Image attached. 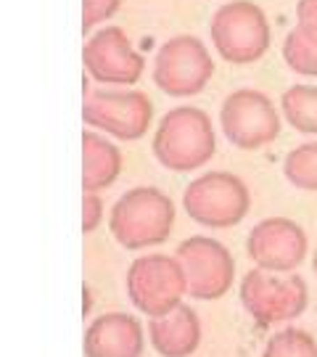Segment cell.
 I'll use <instances>...</instances> for the list:
<instances>
[{"label": "cell", "mask_w": 317, "mask_h": 357, "mask_svg": "<svg viewBox=\"0 0 317 357\" xmlns=\"http://www.w3.org/2000/svg\"><path fill=\"white\" fill-rule=\"evenodd\" d=\"M82 64L88 75L101 85H135L146 72L143 56L135 51L132 40L116 24H106L93 32L82 48Z\"/></svg>", "instance_id": "11"}, {"label": "cell", "mask_w": 317, "mask_h": 357, "mask_svg": "<svg viewBox=\"0 0 317 357\" xmlns=\"http://www.w3.org/2000/svg\"><path fill=\"white\" fill-rule=\"evenodd\" d=\"M153 156L172 172L201 169L217 153V135L212 116L199 106L169 109L153 132Z\"/></svg>", "instance_id": "1"}, {"label": "cell", "mask_w": 317, "mask_h": 357, "mask_svg": "<svg viewBox=\"0 0 317 357\" xmlns=\"http://www.w3.org/2000/svg\"><path fill=\"white\" fill-rule=\"evenodd\" d=\"M175 228V204L164 191L138 185L116 199L109 215V230L130 252L159 246Z\"/></svg>", "instance_id": "2"}, {"label": "cell", "mask_w": 317, "mask_h": 357, "mask_svg": "<svg viewBox=\"0 0 317 357\" xmlns=\"http://www.w3.org/2000/svg\"><path fill=\"white\" fill-rule=\"evenodd\" d=\"M122 172V151L106 141L98 130L82 132V188L106 191Z\"/></svg>", "instance_id": "15"}, {"label": "cell", "mask_w": 317, "mask_h": 357, "mask_svg": "<svg viewBox=\"0 0 317 357\" xmlns=\"http://www.w3.org/2000/svg\"><path fill=\"white\" fill-rule=\"evenodd\" d=\"M296 26H302L312 38H317V0L296 3Z\"/></svg>", "instance_id": "22"}, {"label": "cell", "mask_w": 317, "mask_h": 357, "mask_svg": "<svg viewBox=\"0 0 317 357\" xmlns=\"http://www.w3.org/2000/svg\"><path fill=\"white\" fill-rule=\"evenodd\" d=\"M283 175L293 188L317 193V141L302 143L286 153Z\"/></svg>", "instance_id": "17"}, {"label": "cell", "mask_w": 317, "mask_h": 357, "mask_svg": "<svg viewBox=\"0 0 317 357\" xmlns=\"http://www.w3.org/2000/svg\"><path fill=\"white\" fill-rule=\"evenodd\" d=\"M103 199L95 191H85V199H82V233L88 236L103 222Z\"/></svg>", "instance_id": "21"}, {"label": "cell", "mask_w": 317, "mask_h": 357, "mask_svg": "<svg viewBox=\"0 0 317 357\" xmlns=\"http://www.w3.org/2000/svg\"><path fill=\"white\" fill-rule=\"evenodd\" d=\"M307 249V233L288 217H267L249 230L246 238L249 259L270 273H293L304 262Z\"/></svg>", "instance_id": "12"}, {"label": "cell", "mask_w": 317, "mask_h": 357, "mask_svg": "<svg viewBox=\"0 0 317 357\" xmlns=\"http://www.w3.org/2000/svg\"><path fill=\"white\" fill-rule=\"evenodd\" d=\"M148 339L162 357H190L201 344L199 315L188 305H180L167 315L151 318Z\"/></svg>", "instance_id": "14"}, {"label": "cell", "mask_w": 317, "mask_h": 357, "mask_svg": "<svg viewBox=\"0 0 317 357\" xmlns=\"http://www.w3.org/2000/svg\"><path fill=\"white\" fill-rule=\"evenodd\" d=\"M280 112L293 130L317 135V85H291L280 96Z\"/></svg>", "instance_id": "16"}, {"label": "cell", "mask_w": 317, "mask_h": 357, "mask_svg": "<svg viewBox=\"0 0 317 357\" xmlns=\"http://www.w3.org/2000/svg\"><path fill=\"white\" fill-rule=\"evenodd\" d=\"M188 281L178 257L143 255L127 270V296L143 315L159 318L183 305Z\"/></svg>", "instance_id": "6"}, {"label": "cell", "mask_w": 317, "mask_h": 357, "mask_svg": "<svg viewBox=\"0 0 317 357\" xmlns=\"http://www.w3.org/2000/svg\"><path fill=\"white\" fill-rule=\"evenodd\" d=\"M122 8V0H82V32H90L95 26L114 19Z\"/></svg>", "instance_id": "20"}, {"label": "cell", "mask_w": 317, "mask_h": 357, "mask_svg": "<svg viewBox=\"0 0 317 357\" xmlns=\"http://www.w3.org/2000/svg\"><path fill=\"white\" fill-rule=\"evenodd\" d=\"M143 344V326L127 312H106L85 331V357H140Z\"/></svg>", "instance_id": "13"}, {"label": "cell", "mask_w": 317, "mask_h": 357, "mask_svg": "<svg viewBox=\"0 0 317 357\" xmlns=\"http://www.w3.org/2000/svg\"><path fill=\"white\" fill-rule=\"evenodd\" d=\"M209 38L222 61L246 66L270 51L272 32L267 13L254 0H228L212 16Z\"/></svg>", "instance_id": "3"}, {"label": "cell", "mask_w": 317, "mask_h": 357, "mask_svg": "<svg viewBox=\"0 0 317 357\" xmlns=\"http://www.w3.org/2000/svg\"><path fill=\"white\" fill-rule=\"evenodd\" d=\"M283 61L302 77H317V38L293 26L283 40Z\"/></svg>", "instance_id": "18"}, {"label": "cell", "mask_w": 317, "mask_h": 357, "mask_svg": "<svg viewBox=\"0 0 317 357\" xmlns=\"http://www.w3.org/2000/svg\"><path fill=\"white\" fill-rule=\"evenodd\" d=\"M183 209L203 228H233L252 209V193L233 172H203L183 193Z\"/></svg>", "instance_id": "4"}, {"label": "cell", "mask_w": 317, "mask_h": 357, "mask_svg": "<svg viewBox=\"0 0 317 357\" xmlns=\"http://www.w3.org/2000/svg\"><path fill=\"white\" fill-rule=\"evenodd\" d=\"M82 310H85V315L90 312V289H85V305H82Z\"/></svg>", "instance_id": "23"}, {"label": "cell", "mask_w": 317, "mask_h": 357, "mask_svg": "<svg viewBox=\"0 0 317 357\" xmlns=\"http://www.w3.org/2000/svg\"><path fill=\"white\" fill-rule=\"evenodd\" d=\"M262 357H317V342L302 328H283L267 342Z\"/></svg>", "instance_id": "19"}, {"label": "cell", "mask_w": 317, "mask_h": 357, "mask_svg": "<svg viewBox=\"0 0 317 357\" xmlns=\"http://www.w3.org/2000/svg\"><path fill=\"white\" fill-rule=\"evenodd\" d=\"M219 128L235 149L259 151L280 135L278 106L262 90L238 88L219 106Z\"/></svg>", "instance_id": "8"}, {"label": "cell", "mask_w": 317, "mask_h": 357, "mask_svg": "<svg viewBox=\"0 0 317 357\" xmlns=\"http://www.w3.org/2000/svg\"><path fill=\"white\" fill-rule=\"evenodd\" d=\"M312 270H315V275H317V249H315V255H312Z\"/></svg>", "instance_id": "24"}, {"label": "cell", "mask_w": 317, "mask_h": 357, "mask_svg": "<svg viewBox=\"0 0 317 357\" xmlns=\"http://www.w3.org/2000/svg\"><path fill=\"white\" fill-rule=\"evenodd\" d=\"M82 119L88 128L116 141H140L153 122V103L143 90H88Z\"/></svg>", "instance_id": "7"}, {"label": "cell", "mask_w": 317, "mask_h": 357, "mask_svg": "<svg viewBox=\"0 0 317 357\" xmlns=\"http://www.w3.org/2000/svg\"><path fill=\"white\" fill-rule=\"evenodd\" d=\"M151 75L153 85L162 93L172 98H190L199 96L215 77V59L206 43L196 35H175L156 51Z\"/></svg>", "instance_id": "5"}, {"label": "cell", "mask_w": 317, "mask_h": 357, "mask_svg": "<svg viewBox=\"0 0 317 357\" xmlns=\"http://www.w3.org/2000/svg\"><path fill=\"white\" fill-rule=\"evenodd\" d=\"M175 257L183 265L188 294L193 299H222L235 278V259L225 243L209 236H190L178 246Z\"/></svg>", "instance_id": "10"}, {"label": "cell", "mask_w": 317, "mask_h": 357, "mask_svg": "<svg viewBox=\"0 0 317 357\" xmlns=\"http://www.w3.org/2000/svg\"><path fill=\"white\" fill-rule=\"evenodd\" d=\"M309 302L302 275H275L270 270H249L241 281V305L259 326H275L299 318Z\"/></svg>", "instance_id": "9"}]
</instances>
